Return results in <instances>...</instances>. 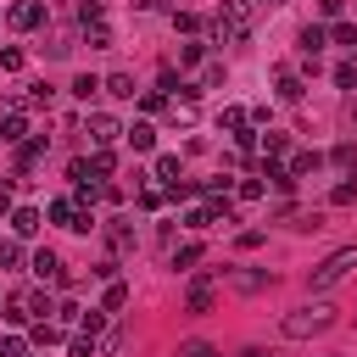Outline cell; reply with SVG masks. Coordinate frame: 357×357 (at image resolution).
Listing matches in <instances>:
<instances>
[{"mask_svg": "<svg viewBox=\"0 0 357 357\" xmlns=\"http://www.w3.org/2000/svg\"><path fill=\"white\" fill-rule=\"evenodd\" d=\"M0 357H28V346H22V335H6V340H0Z\"/></svg>", "mask_w": 357, "mask_h": 357, "instance_id": "35", "label": "cell"}, {"mask_svg": "<svg viewBox=\"0 0 357 357\" xmlns=\"http://www.w3.org/2000/svg\"><path fill=\"white\" fill-rule=\"evenodd\" d=\"M123 134H128L134 151H151V145H156V128H151V123H134V128H123Z\"/></svg>", "mask_w": 357, "mask_h": 357, "instance_id": "18", "label": "cell"}, {"mask_svg": "<svg viewBox=\"0 0 357 357\" xmlns=\"http://www.w3.org/2000/svg\"><path fill=\"white\" fill-rule=\"evenodd\" d=\"M0 218H11V195L6 190H0Z\"/></svg>", "mask_w": 357, "mask_h": 357, "instance_id": "43", "label": "cell"}, {"mask_svg": "<svg viewBox=\"0 0 357 357\" xmlns=\"http://www.w3.org/2000/svg\"><path fill=\"white\" fill-rule=\"evenodd\" d=\"M78 335H84V340H100V335H106V312H100V307L78 312Z\"/></svg>", "mask_w": 357, "mask_h": 357, "instance_id": "13", "label": "cell"}, {"mask_svg": "<svg viewBox=\"0 0 357 357\" xmlns=\"http://www.w3.org/2000/svg\"><path fill=\"white\" fill-rule=\"evenodd\" d=\"M329 39H335V45H346V50H357V28H351V22H335V28H329Z\"/></svg>", "mask_w": 357, "mask_h": 357, "instance_id": "28", "label": "cell"}, {"mask_svg": "<svg viewBox=\"0 0 357 357\" xmlns=\"http://www.w3.org/2000/svg\"><path fill=\"white\" fill-rule=\"evenodd\" d=\"M340 6L346 0H318V17H340Z\"/></svg>", "mask_w": 357, "mask_h": 357, "instance_id": "41", "label": "cell"}, {"mask_svg": "<svg viewBox=\"0 0 357 357\" xmlns=\"http://www.w3.org/2000/svg\"><path fill=\"white\" fill-rule=\"evenodd\" d=\"M201 50H206V45H184V50H178V67H195V61H201Z\"/></svg>", "mask_w": 357, "mask_h": 357, "instance_id": "39", "label": "cell"}, {"mask_svg": "<svg viewBox=\"0 0 357 357\" xmlns=\"http://www.w3.org/2000/svg\"><path fill=\"white\" fill-rule=\"evenodd\" d=\"M178 357H223L212 340H178Z\"/></svg>", "mask_w": 357, "mask_h": 357, "instance_id": "22", "label": "cell"}, {"mask_svg": "<svg viewBox=\"0 0 357 357\" xmlns=\"http://www.w3.org/2000/svg\"><path fill=\"white\" fill-rule=\"evenodd\" d=\"M273 284V273H262V268H240L234 273V290H245V296H257V290H268Z\"/></svg>", "mask_w": 357, "mask_h": 357, "instance_id": "10", "label": "cell"}, {"mask_svg": "<svg viewBox=\"0 0 357 357\" xmlns=\"http://www.w3.org/2000/svg\"><path fill=\"white\" fill-rule=\"evenodd\" d=\"M173 28H184V33H195V28H201V17H195V11H173Z\"/></svg>", "mask_w": 357, "mask_h": 357, "instance_id": "37", "label": "cell"}, {"mask_svg": "<svg viewBox=\"0 0 357 357\" xmlns=\"http://www.w3.org/2000/svg\"><path fill=\"white\" fill-rule=\"evenodd\" d=\"M257 6H284V0H257Z\"/></svg>", "mask_w": 357, "mask_h": 357, "instance_id": "44", "label": "cell"}, {"mask_svg": "<svg viewBox=\"0 0 357 357\" xmlns=\"http://www.w3.org/2000/svg\"><path fill=\"white\" fill-rule=\"evenodd\" d=\"M351 201H357V173H346V178L329 190V206H351Z\"/></svg>", "mask_w": 357, "mask_h": 357, "instance_id": "16", "label": "cell"}, {"mask_svg": "<svg viewBox=\"0 0 357 357\" xmlns=\"http://www.w3.org/2000/svg\"><path fill=\"white\" fill-rule=\"evenodd\" d=\"M84 39H89V50H106V45H112V28H106V22H89Z\"/></svg>", "mask_w": 357, "mask_h": 357, "instance_id": "23", "label": "cell"}, {"mask_svg": "<svg viewBox=\"0 0 357 357\" xmlns=\"http://www.w3.org/2000/svg\"><path fill=\"white\" fill-rule=\"evenodd\" d=\"M22 262V245H11V240H0V268H17Z\"/></svg>", "mask_w": 357, "mask_h": 357, "instance_id": "36", "label": "cell"}, {"mask_svg": "<svg viewBox=\"0 0 357 357\" xmlns=\"http://www.w3.org/2000/svg\"><path fill=\"white\" fill-rule=\"evenodd\" d=\"M39 223H45V212H39V206H11V234H17V240H33V234H39Z\"/></svg>", "mask_w": 357, "mask_h": 357, "instance_id": "6", "label": "cell"}, {"mask_svg": "<svg viewBox=\"0 0 357 357\" xmlns=\"http://www.w3.org/2000/svg\"><path fill=\"white\" fill-rule=\"evenodd\" d=\"M212 301H218L212 279H195V284H190V296H184V307H190V312H212Z\"/></svg>", "mask_w": 357, "mask_h": 357, "instance_id": "9", "label": "cell"}, {"mask_svg": "<svg viewBox=\"0 0 357 357\" xmlns=\"http://www.w3.org/2000/svg\"><path fill=\"white\" fill-rule=\"evenodd\" d=\"M329 324H335V307L329 301H307V307H296V312L279 318V335L284 340H307V335H324Z\"/></svg>", "mask_w": 357, "mask_h": 357, "instance_id": "1", "label": "cell"}, {"mask_svg": "<svg viewBox=\"0 0 357 357\" xmlns=\"http://www.w3.org/2000/svg\"><path fill=\"white\" fill-rule=\"evenodd\" d=\"M218 128H229V134H240V128H251V117H245L240 106H223V112H218Z\"/></svg>", "mask_w": 357, "mask_h": 357, "instance_id": "17", "label": "cell"}, {"mask_svg": "<svg viewBox=\"0 0 357 357\" xmlns=\"http://www.w3.org/2000/svg\"><path fill=\"white\" fill-rule=\"evenodd\" d=\"M6 22L28 33V28H39V22H45V6H39V0H17V6L6 11Z\"/></svg>", "mask_w": 357, "mask_h": 357, "instance_id": "5", "label": "cell"}, {"mask_svg": "<svg viewBox=\"0 0 357 357\" xmlns=\"http://www.w3.org/2000/svg\"><path fill=\"white\" fill-rule=\"evenodd\" d=\"M73 95H78V100H95V95H100V78H95V73H78V78H73Z\"/></svg>", "mask_w": 357, "mask_h": 357, "instance_id": "20", "label": "cell"}, {"mask_svg": "<svg viewBox=\"0 0 357 357\" xmlns=\"http://www.w3.org/2000/svg\"><path fill=\"white\" fill-rule=\"evenodd\" d=\"M50 100H56L50 84H28V106H50Z\"/></svg>", "mask_w": 357, "mask_h": 357, "instance_id": "31", "label": "cell"}, {"mask_svg": "<svg viewBox=\"0 0 357 357\" xmlns=\"http://www.w3.org/2000/svg\"><path fill=\"white\" fill-rule=\"evenodd\" d=\"M262 190H268L262 178H245V184H240V201H262Z\"/></svg>", "mask_w": 357, "mask_h": 357, "instance_id": "38", "label": "cell"}, {"mask_svg": "<svg viewBox=\"0 0 357 357\" xmlns=\"http://www.w3.org/2000/svg\"><path fill=\"white\" fill-rule=\"evenodd\" d=\"M284 151H290V139H284V134H268V139H262V162H279Z\"/></svg>", "mask_w": 357, "mask_h": 357, "instance_id": "24", "label": "cell"}, {"mask_svg": "<svg viewBox=\"0 0 357 357\" xmlns=\"http://www.w3.org/2000/svg\"><path fill=\"white\" fill-rule=\"evenodd\" d=\"M351 123H357V106H351Z\"/></svg>", "mask_w": 357, "mask_h": 357, "instance_id": "45", "label": "cell"}, {"mask_svg": "<svg viewBox=\"0 0 357 357\" xmlns=\"http://www.w3.org/2000/svg\"><path fill=\"white\" fill-rule=\"evenodd\" d=\"M22 134H28V117L11 106V112H6V123H0V139H6V145H22Z\"/></svg>", "mask_w": 357, "mask_h": 357, "instance_id": "11", "label": "cell"}, {"mask_svg": "<svg viewBox=\"0 0 357 357\" xmlns=\"http://www.w3.org/2000/svg\"><path fill=\"white\" fill-rule=\"evenodd\" d=\"M22 301H28V318H45V312H56V301H50V290H28Z\"/></svg>", "mask_w": 357, "mask_h": 357, "instance_id": "19", "label": "cell"}, {"mask_svg": "<svg viewBox=\"0 0 357 357\" xmlns=\"http://www.w3.org/2000/svg\"><path fill=\"white\" fill-rule=\"evenodd\" d=\"M28 268H33V273H39L45 284H67V273H61V257H56L50 245H39V251L28 257Z\"/></svg>", "mask_w": 357, "mask_h": 357, "instance_id": "4", "label": "cell"}, {"mask_svg": "<svg viewBox=\"0 0 357 357\" xmlns=\"http://www.w3.org/2000/svg\"><path fill=\"white\" fill-rule=\"evenodd\" d=\"M0 67H6V73H22V50L6 45V50H0Z\"/></svg>", "mask_w": 357, "mask_h": 357, "instance_id": "34", "label": "cell"}, {"mask_svg": "<svg viewBox=\"0 0 357 357\" xmlns=\"http://www.w3.org/2000/svg\"><path fill=\"white\" fill-rule=\"evenodd\" d=\"M329 162H335V167H351V173H357V145H335V156H329Z\"/></svg>", "mask_w": 357, "mask_h": 357, "instance_id": "33", "label": "cell"}, {"mask_svg": "<svg viewBox=\"0 0 357 357\" xmlns=\"http://www.w3.org/2000/svg\"><path fill=\"white\" fill-rule=\"evenodd\" d=\"M262 178L273 184V195H290V190H296V178H290V167H279V162H262Z\"/></svg>", "mask_w": 357, "mask_h": 357, "instance_id": "12", "label": "cell"}, {"mask_svg": "<svg viewBox=\"0 0 357 357\" xmlns=\"http://www.w3.org/2000/svg\"><path fill=\"white\" fill-rule=\"evenodd\" d=\"M234 357H268V351H262V346H240Z\"/></svg>", "mask_w": 357, "mask_h": 357, "instance_id": "42", "label": "cell"}, {"mask_svg": "<svg viewBox=\"0 0 357 357\" xmlns=\"http://www.w3.org/2000/svg\"><path fill=\"white\" fill-rule=\"evenodd\" d=\"M112 167H117L112 151H95V156H89V173H95V178H112Z\"/></svg>", "mask_w": 357, "mask_h": 357, "instance_id": "25", "label": "cell"}, {"mask_svg": "<svg viewBox=\"0 0 357 357\" xmlns=\"http://www.w3.org/2000/svg\"><path fill=\"white\" fill-rule=\"evenodd\" d=\"M123 301H128V284H117V279H112V284H106V301H100V312H117Z\"/></svg>", "mask_w": 357, "mask_h": 357, "instance_id": "27", "label": "cell"}, {"mask_svg": "<svg viewBox=\"0 0 357 357\" xmlns=\"http://www.w3.org/2000/svg\"><path fill=\"white\" fill-rule=\"evenodd\" d=\"M324 167V156L318 151H301V156H290V178H307V173H318Z\"/></svg>", "mask_w": 357, "mask_h": 357, "instance_id": "15", "label": "cell"}, {"mask_svg": "<svg viewBox=\"0 0 357 357\" xmlns=\"http://www.w3.org/2000/svg\"><path fill=\"white\" fill-rule=\"evenodd\" d=\"M279 100H301V78L296 73H279Z\"/></svg>", "mask_w": 357, "mask_h": 357, "instance_id": "29", "label": "cell"}, {"mask_svg": "<svg viewBox=\"0 0 357 357\" xmlns=\"http://www.w3.org/2000/svg\"><path fill=\"white\" fill-rule=\"evenodd\" d=\"M195 262H201V245H195V240H190V245H178V251H173V268H195Z\"/></svg>", "mask_w": 357, "mask_h": 357, "instance_id": "30", "label": "cell"}, {"mask_svg": "<svg viewBox=\"0 0 357 357\" xmlns=\"http://www.w3.org/2000/svg\"><path fill=\"white\" fill-rule=\"evenodd\" d=\"M351 268H357V245H340V251H329V257H324V262L307 273V290H335V284H340Z\"/></svg>", "mask_w": 357, "mask_h": 357, "instance_id": "2", "label": "cell"}, {"mask_svg": "<svg viewBox=\"0 0 357 357\" xmlns=\"http://www.w3.org/2000/svg\"><path fill=\"white\" fill-rule=\"evenodd\" d=\"M296 45H301V56H307V61H312V67H318V50H324V45H329V28H324V22H307V28H301V39H296Z\"/></svg>", "mask_w": 357, "mask_h": 357, "instance_id": "7", "label": "cell"}, {"mask_svg": "<svg viewBox=\"0 0 357 357\" xmlns=\"http://www.w3.org/2000/svg\"><path fill=\"white\" fill-rule=\"evenodd\" d=\"M89 139H95V151H112L123 139V123L112 112H89Z\"/></svg>", "mask_w": 357, "mask_h": 357, "instance_id": "3", "label": "cell"}, {"mask_svg": "<svg viewBox=\"0 0 357 357\" xmlns=\"http://www.w3.org/2000/svg\"><path fill=\"white\" fill-rule=\"evenodd\" d=\"M335 84H340V89H357V61H340V67H335Z\"/></svg>", "mask_w": 357, "mask_h": 357, "instance_id": "32", "label": "cell"}, {"mask_svg": "<svg viewBox=\"0 0 357 357\" xmlns=\"http://www.w3.org/2000/svg\"><path fill=\"white\" fill-rule=\"evenodd\" d=\"M184 223H190V229H212V223H218V212H212V206H190V212H184Z\"/></svg>", "mask_w": 357, "mask_h": 357, "instance_id": "26", "label": "cell"}, {"mask_svg": "<svg viewBox=\"0 0 357 357\" xmlns=\"http://www.w3.org/2000/svg\"><path fill=\"white\" fill-rule=\"evenodd\" d=\"M100 89H106L112 100H134V78H128V73H112V78H100Z\"/></svg>", "mask_w": 357, "mask_h": 357, "instance_id": "14", "label": "cell"}, {"mask_svg": "<svg viewBox=\"0 0 357 357\" xmlns=\"http://www.w3.org/2000/svg\"><path fill=\"white\" fill-rule=\"evenodd\" d=\"M106 245L123 257V251L134 245V223H128V218H106Z\"/></svg>", "mask_w": 357, "mask_h": 357, "instance_id": "8", "label": "cell"}, {"mask_svg": "<svg viewBox=\"0 0 357 357\" xmlns=\"http://www.w3.org/2000/svg\"><path fill=\"white\" fill-rule=\"evenodd\" d=\"M151 173H156V178L173 190V184H178V156H156V167H151Z\"/></svg>", "mask_w": 357, "mask_h": 357, "instance_id": "21", "label": "cell"}, {"mask_svg": "<svg viewBox=\"0 0 357 357\" xmlns=\"http://www.w3.org/2000/svg\"><path fill=\"white\" fill-rule=\"evenodd\" d=\"M73 357H95V340H84V335H78V340H73Z\"/></svg>", "mask_w": 357, "mask_h": 357, "instance_id": "40", "label": "cell"}]
</instances>
